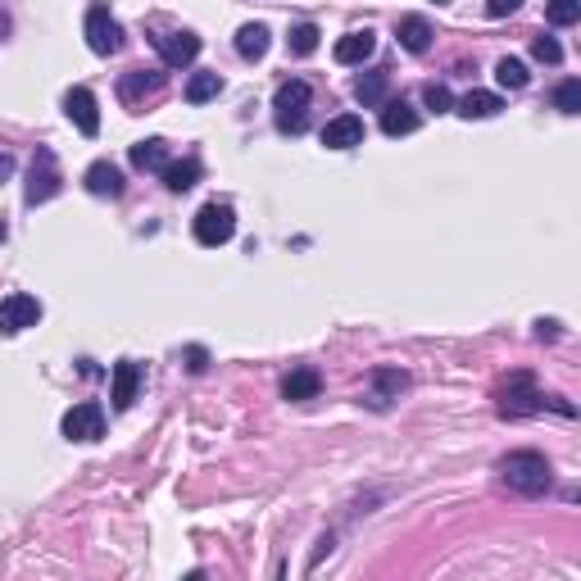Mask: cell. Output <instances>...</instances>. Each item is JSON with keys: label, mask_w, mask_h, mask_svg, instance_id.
Instances as JSON below:
<instances>
[{"label": "cell", "mask_w": 581, "mask_h": 581, "mask_svg": "<svg viewBox=\"0 0 581 581\" xmlns=\"http://www.w3.org/2000/svg\"><path fill=\"white\" fill-rule=\"evenodd\" d=\"M495 400H500V414L504 418H527V414H541V409H545V395L536 391V382L527 373H513L509 382L500 386V395H495Z\"/></svg>", "instance_id": "3957f363"}, {"label": "cell", "mask_w": 581, "mask_h": 581, "mask_svg": "<svg viewBox=\"0 0 581 581\" xmlns=\"http://www.w3.org/2000/svg\"><path fill=\"white\" fill-rule=\"evenodd\" d=\"M137 391H141V364L137 359H119L114 364V382H109V400H114V409H132L137 404Z\"/></svg>", "instance_id": "7c38bea8"}, {"label": "cell", "mask_w": 581, "mask_h": 581, "mask_svg": "<svg viewBox=\"0 0 581 581\" xmlns=\"http://www.w3.org/2000/svg\"><path fill=\"white\" fill-rule=\"evenodd\" d=\"M164 87V73H155V69H128L119 78V100L123 105H146V96H155V91Z\"/></svg>", "instance_id": "4fadbf2b"}, {"label": "cell", "mask_w": 581, "mask_h": 581, "mask_svg": "<svg viewBox=\"0 0 581 581\" xmlns=\"http://www.w3.org/2000/svg\"><path fill=\"white\" fill-rule=\"evenodd\" d=\"M309 100H314V91H309V82L305 78H286L282 87H277V96H273V114H277V128L282 132H305V123H309Z\"/></svg>", "instance_id": "7a4b0ae2"}, {"label": "cell", "mask_w": 581, "mask_h": 581, "mask_svg": "<svg viewBox=\"0 0 581 581\" xmlns=\"http://www.w3.org/2000/svg\"><path fill=\"white\" fill-rule=\"evenodd\" d=\"M318 37H323V32H318L314 23H296V28H291V37H286V46H291V55H300V60H305V55H314V50H318Z\"/></svg>", "instance_id": "4316f807"}, {"label": "cell", "mask_w": 581, "mask_h": 581, "mask_svg": "<svg viewBox=\"0 0 581 581\" xmlns=\"http://www.w3.org/2000/svg\"><path fill=\"white\" fill-rule=\"evenodd\" d=\"M504 109V100L495 96V91H468V96L463 100H454V114H459V119H495V114H500Z\"/></svg>", "instance_id": "ffe728a7"}, {"label": "cell", "mask_w": 581, "mask_h": 581, "mask_svg": "<svg viewBox=\"0 0 581 581\" xmlns=\"http://www.w3.org/2000/svg\"><path fill=\"white\" fill-rule=\"evenodd\" d=\"M423 100H427V109H436V114L454 109V96H450V87H445V82H427V87H423Z\"/></svg>", "instance_id": "f546056e"}, {"label": "cell", "mask_w": 581, "mask_h": 581, "mask_svg": "<svg viewBox=\"0 0 581 581\" xmlns=\"http://www.w3.org/2000/svg\"><path fill=\"white\" fill-rule=\"evenodd\" d=\"M218 91H223V78L218 73H191V82H187V100L191 105H205V100H214Z\"/></svg>", "instance_id": "484cf974"}, {"label": "cell", "mask_w": 581, "mask_h": 581, "mask_svg": "<svg viewBox=\"0 0 581 581\" xmlns=\"http://www.w3.org/2000/svg\"><path fill=\"white\" fill-rule=\"evenodd\" d=\"M545 19H550L554 28H572V23L581 19V0H550V5H545Z\"/></svg>", "instance_id": "83f0119b"}, {"label": "cell", "mask_w": 581, "mask_h": 581, "mask_svg": "<svg viewBox=\"0 0 581 581\" xmlns=\"http://www.w3.org/2000/svg\"><path fill=\"white\" fill-rule=\"evenodd\" d=\"M82 182H87L91 196H109V200L123 196V173H119V164H109V159H96Z\"/></svg>", "instance_id": "d6986e66"}, {"label": "cell", "mask_w": 581, "mask_h": 581, "mask_svg": "<svg viewBox=\"0 0 581 581\" xmlns=\"http://www.w3.org/2000/svg\"><path fill=\"white\" fill-rule=\"evenodd\" d=\"M150 41H155L159 60H164L168 69H187V64H196V55H200L196 32H155Z\"/></svg>", "instance_id": "9c48e42d"}, {"label": "cell", "mask_w": 581, "mask_h": 581, "mask_svg": "<svg viewBox=\"0 0 581 581\" xmlns=\"http://www.w3.org/2000/svg\"><path fill=\"white\" fill-rule=\"evenodd\" d=\"M196 182H200V164H196V159H182V164H164V187H168V191H178V196H182V191H191Z\"/></svg>", "instance_id": "603a6c76"}, {"label": "cell", "mask_w": 581, "mask_h": 581, "mask_svg": "<svg viewBox=\"0 0 581 581\" xmlns=\"http://www.w3.org/2000/svg\"><path fill=\"white\" fill-rule=\"evenodd\" d=\"M41 323V300L28 291H14V296L0 300V336H19L23 327Z\"/></svg>", "instance_id": "ba28073f"}, {"label": "cell", "mask_w": 581, "mask_h": 581, "mask_svg": "<svg viewBox=\"0 0 581 581\" xmlns=\"http://www.w3.org/2000/svg\"><path fill=\"white\" fill-rule=\"evenodd\" d=\"M382 132L386 137H409V132H418V109L409 100H382Z\"/></svg>", "instance_id": "e0dca14e"}, {"label": "cell", "mask_w": 581, "mask_h": 581, "mask_svg": "<svg viewBox=\"0 0 581 581\" xmlns=\"http://www.w3.org/2000/svg\"><path fill=\"white\" fill-rule=\"evenodd\" d=\"M554 105H559V114H581V82L568 78L554 87Z\"/></svg>", "instance_id": "f1b7e54d"}, {"label": "cell", "mask_w": 581, "mask_h": 581, "mask_svg": "<svg viewBox=\"0 0 581 581\" xmlns=\"http://www.w3.org/2000/svg\"><path fill=\"white\" fill-rule=\"evenodd\" d=\"M182 359H187V373H205V368H209V355L200 350V345H187V355H182Z\"/></svg>", "instance_id": "d6a6232c"}, {"label": "cell", "mask_w": 581, "mask_h": 581, "mask_svg": "<svg viewBox=\"0 0 581 581\" xmlns=\"http://www.w3.org/2000/svg\"><path fill=\"white\" fill-rule=\"evenodd\" d=\"M536 336L541 341H559V323L554 318H536Z\"/></svg>", "instance_id": "836d02e7"}, {"label": "cell", "mask_w": 581, "mask_h": 581, "mask_svg": "<svg viewBox=\"0 0 581 581\" xmlns=\"http://www.w3.org/2000/svg\"><path fill=\"white\" fill-rule=\"evenodd\" d=\"M164 164H168V141L150 137V141L132 146V168H141V173H164Z\"/></svg>", "instance_id": "44dd1931"}, {"label": "cell", "mask_w": 581, "mask_h": 581, "mask_svg": "<svg viewBox=\"0 0 581 581\" xmlns=\"http://www.w3.org/2000/svg\"><path fill=\"white\" fill-rule=\"evenodd\" d=\"M64 436L69 441H82V445H91V441H100L105 436V409H100L96 400H82V404H73L69 414H64Z\"/></svg>", "instance_id": "52a82bcc"}, {"label": "cell", "mask_w": 581, "mask_h": 581, "mask_svg": "<svg viewBox=\"0 0 581 581\" xmlns=\"http://www.w3.org/2000/svg\"><path fill=\"white\" fill-rule=\"evenodd\" d=\"M522 10V0H486V14L491 19H509V14Z\"/></svg>", "instance_id": "1f68e13d"}, {"label": "cell", "mask_w": 581, "mask_h": 581, "mask_svg": "<svg viewBox=\"0 0 581 581\" xmlns=\"http://www.w3.org/2000/svg\"><path fill=\"white\" fill-rule=\"evenodd\" d=\"M404 391H409V373H400V368H373V373H368V386H364V404L382 414V409H391Z\"/></svg>", "instance_id": "8992f818"}, {"label": "cell", "mask_w": 581, "mask_h": 581, "mask_svg": "<svg viewBox=\"0 0 581 581\" xmlns=\"http://www.w3.org/2000/svg\"><path fill=\"white\" fill-rule=\"evenodd\" d=\"M436 5H445V0H436Z\"/></svg>", "instance_id": "74e56055"}, {"label": "cell", "mask_w": 581, "mask_h": 581, "mask_svg": "<svg viewBox=\"0 0 581 581\" xmlns=\"http://www.w3.org/2000/svg\"><path fill=\"white\" fill-rule=\"evenodd\" d=\"M5 232H10V227H5V223H0V241H5Z\"/></svg>", "instance_id": "8d00e7d4"}, {"label": "cell", "mask_w": 581, "mask_h": 581, "mask_svg": "<svg viewBox=\"0 0 581 581\" xmlns=\"http://www.w3.org/2000/svg\"><path fill=\"white\" fill-rule=\"evenodd\" d=\"M268 41H273V37H268L264 23H246V28L237 32V55H241V60H250V64L264 60V55H268Z\"/></svg>", "instance_id": "7402d4cb"}, {"label": "cell", "mask_w": 581, "mask_h": 581, "mask_svg": "<svg viewBox=\"0 0 581 581\" xmlns=\"http://www.w3.org/2000/svg\"><path fill=\"white\" fill-rule=\"evenodd\" d=\"M500 473H504V482H509V491L527 495V500L545 495V491H550V482H554L550 459H545V454H536V450H513L509 459L500 463Z\"/></svg>", "instance_id": "6da1fadb"}, {"label": "cell", "mask_w": 581, "mask_h": 581, "mask_svg": "<svg viewBox=\"0 0 581 581\" xmlns=\"http://www.w3.org/2000/svg\"><path fill=\"white\" fill-rule=\"evenodd\" d=\"M87 46L96 50V55H114V50L123 46V23L114 19L105 5H96V10L87 14Z\"/></svg>", "instance_id": "30bf717a"}, {"label": "cell", "mask_w": 581, "mask_h": 581, "mask_svg": "<svg viewBox=\"0 0 581 581\" xmlns=\"http://www.w3.org/2000/svg\"><path fill=\"white\" fill-rule=\"evenodd\" d=\"M64 178H60V164H55V150L41 146L37 155H32V168H28V191H23V200L28 205H46L50 196H60Z\"/></svg>", "instance_id": "277c9868"}, {"label": "cell", "mask_w": 581, "mask_h": 581, "mask_svg": "<svg viewBox=\"0 0 581 581\" xmlns=\"http://www.w3.org/2000/svg\"><path fill=\"white\" fill-rule=\"evenodd\" d=\"M386 82H391V73H386V69H373V73H364V78L355 82V100H359V105H382V96H386Z\"/></svg>", "instance_id": "cb8c5ba5"}, {"label": "cell", "mask_w": 581, "mask_h": 581, "mask_svg": "<svg viewBox=\"0 0 581 581\" xmlns=\"http://www.w3.org/2000/svg\"><path fill=\"white\" fill-rule=\"evenodd\" d=\"M5 28H10V19H5V14H0V37H5Z\"/></svg>", "instance_id": "d590c367"}, {"label": "cell", "mask_w": 581, "mask_h": 581, "mask_svg": "<svg viewBox=\"0 0 581 581\" xmlns=\"http://www.w3.org/2000/svg\"><path fill=\"white\" fill-rule=\"evenodd\" d=\"M64 114L73 119V128H78L82 137H96L100 132V109H96V96H91L87 87H73L69 96H64Z\"/></svg>", "instance_id": "8fae6325"}, {"label": "cell", "mask_w": 581, "mask_h": 581, "mask_svg": "<svg viewBox=\"0 0 581 581\" xmlns=\"http://www.w3.org/2000/svg\"><path fill=\"white\" fill-rule=\"evenodd\" d=\"M323 146L327 150H355V146H364V119H359V114H336V119L323 128Z\"/></svg>", "instance_id": "5bb4252c"}, {"label": "cell", "mask_w": 581, "mask_h": 581, "mask_svg": "<svg viewBox=\"0 0 581 581\" xmlns=\"http://www.w3.org/2000/svg\"><path fill=\"white\" fill-rule=\"evenodd\" d=\"M10 178H14V155L10 150H0V187H5Z\"/></svg>", "instance_id": "e575fe53"}, {"label": "cell", "mask_w": 581, "mask_h": 581, "mask_svg": "<svg viewBox=\"0 0 581 581\" xmlns=\"http://www.w3.org/2000/svg\"><path fill=\"white\" fill-rule=\"evenodd\" d=\"M373 50H377V37L364 28V32H345L332 46V55H336V64H364V60H373Z\"/></svg>", "instance_id": "ac0fdd59"}, {"label": "cell", "mask_w": 581, "mask_h": 581, "mask_svg": "<svg viewBox=\"0 0 581 581\" xmlns=\"http://www.w3.org/2000/svg\"><path fill=\"white\" fill-rule=\"evenodd\" d=\"M395 37H400V46L409 50V55H427V50H432V23H427L423 14H404V19L395 23Z\"/></svg>", "instance_id": "2e32d148"}, {"label": "cell", "mask_w": 581, "mask_h": 581, "mask_svg": "<svg viewBox=\"0 0 581 581\" xmlns=\"http://www.w3.org/2000/svg\"><path fill=\"white\" fill-rule=\"evenodd\" d=\"M318 391H323V373H318V368H309V364L291 368V373L282 377V400H291V404L314 400Z\"/></svg>", "instance_id": "9a60e30c"}, {"label": "cell", "mask_w": 581, "mask_h": 581, "mask_svg": "<svg viewBox=\"0 0 581 581\" xmlns=\"http://www.w3.org/2000/svg\"><path fill=\"white\" fill-rule=\"evenodd\" d=\"M532 55H536L541 64H559V60H563V46H559L554 37H536V41H532Z\"/></svg>", "instance_id": "4dcf8cb0"}, {"label": "cell", "mask_w": 581, "mask_h": 581, "mask_svg": "<svg viewBox=\"0 0 581 581\" xmlns=\"http://www.w3.org/2000/svg\"><path fill=\"white\" fill-rule=\"evenodd\" d=\"M232 237H237V214H232V205L209 200V205L196 214V241L214 250V246H227Z\"/></svg>", "instance_id": "5b68a950"}, {"label": "cell", "mask_w": 581, "mask_h": 581, "mask_svg": "<svg viewBox=\"0 0 581 581\" xmlns=\"http://www.w3.org/2000/svg\"><path fill=\"white\" fill-rule=\"evenodd\" d=\"M495 82H500V87H509V91H522L527 82H532V73H527V64H522V60L504 55V60L495 64Z\"/></svg>", "instance_id": "d4e9b609"}]
</instances>
